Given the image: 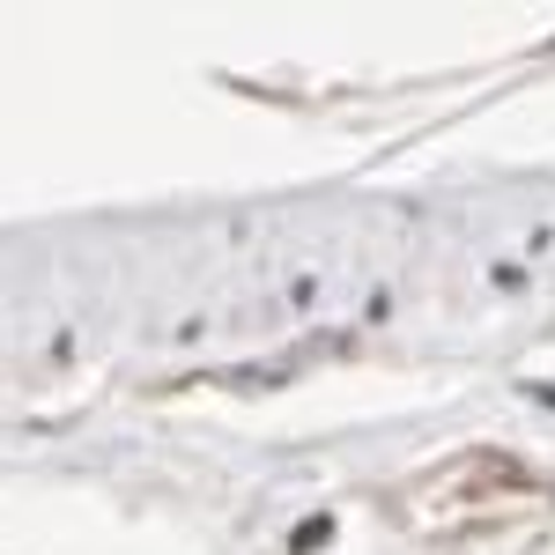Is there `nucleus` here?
<instances>
[{
  "label": "nucleus",
  "mask_w": 555,
  "mask_h": 555,
  "mask_svg": "<svg viewBox=\"0 0 555 555\" xmlns=\"http://www.w3.org/2000/svg\"><path fill=\"white\" fill-rule=\"evenodd\" d=\"M326 541H334V518H304L297 533H289V548H297V555H311V548H326Z\"/></svg>",
  "instance_id": "1"
}]
</instances>
